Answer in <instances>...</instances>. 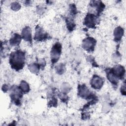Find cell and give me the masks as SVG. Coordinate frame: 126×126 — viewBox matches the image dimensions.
<instances>
[{
  "mask_svg": "<svg viewBox=\"0 0 126 126\" xmlns=\"http://www.w3.org/2000/svg\"><path fill=\"white\" fill-rule=\"evenodd\" d=\"M25 53L21 50L12 52L10 56L9 63L11 67L19 70L23 68L25 63Z\"/></svg>",
  "mask_w": 126,
  "mask_h": 126,
  "instance_id": "6da1fadb",
  "label": "cell"
},
{
  "mask_svg": "<svg viewBox=\"0 0 126 126\" xmlns=\"http://www.w3.org/2000/svg\"><path fill=\"white\" fill-rule=\"evenodd\" d=\"M23 95L22 91L20 87L17 86H13L11 89L10 96L13 101L16 105H18L20 102V99Z\"/></svg>",
  "mask_w": 126,
  "mask_h": 126,
  "instance_id": "7a4b0ae2",
  "label": "cell"
},
{
  "mask_svg": "<svg viewBox=\"0 0 126 126\" xmlns=\"http://www.w3.org/2000/svg\"><path fill=\"white\" fill-rule=\"evenodd\" d=\"M62 51V46L59 43H56L52 47L51 51V59L52 63H56L59 59Z\"/></svg>",
  "mask_w": 126,
  "mask_h": 126,
  "instance_id": "3957f363",
  "label": "cell"
},
{
  "mask_svg": "<svg viewBox=\"0 0 126 126\" xmlns=\"http://www.w3.org/2000/svg\"><path fill=\"white\" fill-rule=\"evenodd\" d=\"M98 18L92 14H88L84 20V24L89 28H94L98 23Z\"/></svg>",
  "mask_w": 126,
  "mask_h": 126,
  "instance_id": "277c9868",
  "label": "cell"
},
{
  "mask_svg": "<svg viewBox=\"0 0 126 126\" xmlns=\"http://www.w3.org/2000/svg\"><path fill=\"white\" fill-rule=\"evenodd\" d=\"M95 40L92 37H87L83 41L82 46L87 51H92L94 50L95 44Z\"/></svg>",
  "mask_w": 126,
  "mask_h": 126,
  "instance_id": "5b68a950",
  "label": "cell"
},
{
  "mask_svg": "<svg viewBox=\"0 0 126 126\" xmlns=\"http://www.w3.org/2000/svg\"><path fill=\"white\" fill-rule=\"evenodd\" d=\"M103 80L99 76L94 75L91 81V85L92 88L95 89H100L103 84Z\"/></svg>",
  "mask_w": 126,
  "mask_h": 126,
  "instance_id": "8992f818",
  "label": "cell"
},
{
  "mask_svg": "<svg viewBox=\"0 0 126 126\" xmlns=\"http://www.w3.org/2000/svg\"><path fill=\"white\" fill-rule=\"evenodd\" d=\"M111 70L118 79H122L123 78L125 73V70L123 66L120 65H116L113 68L111 69Z\"/></svg>",
  "mask_w": 126,
  "mask_h": 126,
  "instance_id": "52a82bcc",
  "label": "cell"
},
{
  "mask_svg": "<svg viewBox=\"0 0 126 126\" xmlns=\"http://www.w3.org/2000/svg\"><path fill=\"white\" fill-rule=\"evenodd\" d=\"M48 34L44 32L43 29L40 27L36 28V32L35 33L34 39L38 41H41L47 38Z\"/></svg>",
  "mask_w": 126,
  "mask_h": 126,
  "instance_id": "ba28073f",
  "label": "cell"
},
{
  "mask_svg": "<svg viewBox=\"0 0 126 126\" xmlns=\"http://www.w3.org/2000/svg\"><path fill=\"white\" fill-rule=\"evenodd\" d=\"M78 94L83 98H88L91 96V92L84 85L78 86Z\"/></svg>",
  "mask_w": 126,
  "mask_h": 126,
  "instance_id": "9c48e42d",
  "label": "cell"
},
{
  "mask_svg": "<svg viewBox=\"0 0 126 126\" xmlns=\"http://www.w3.org/2000/svg\"><path fill=\"white\" fill-rule=\"evenodd\" d=\"M22 36L25 40L29 42L32 41V32L30 27H26L24 28L22 32Z\"/></svg>",
  "mask_w": 126,
  "mask_h": 126,
  "instance_id": "30bf717a",
  "label": "cell"
},
{
  "mask_svg": "<svg viewBox=\"0 0 126 126\" xmlns=\"http://www.w3.org/2000/svg\"><path fill=\"white\" fill-rule=\"evenodd\" d=\"M124 34V30L123 29L120 27H117L114 32V39L115 41H118L122 38Z\"/></svg>",
  "mask_w": 126,
  "mask_h": 126,
  "instance_id": "8fae6325",
  "label": "cell"
},
{
  "mask_svg": "<svg viewBox=\"0 0 126 126\" xmlns=\"http://www.w3.org/2000/svg\"><path fill=\"white\" fill-rule=\"evenodd\" d=\"M106 71L107 73V77L109 81L114 85H117L118 83V79L114 75L111 70L110 69L109 70H107Z\"/></svg>",
  "mask_w": 126,
  "mask_h": 126,
  "instance_id": "7c38bea8",
  "label": "cell"
},
{
  "mask_svg": "<svg viewBox=\"0 0 126 126\" xmlns=\"http://www.w3.org/2000/svg\"><path fill=\"white\" fill-rule=\"evenodd\" d=\"M21 40V36L17 33H15L11 38L10 40V43L12 46H17L20 44Z\"/></svg>",
  "mask_w": 126,
  "mask_h": 126,
  "instance_id": "4fadbf2b",
  "label": "cell"
},
{
  "mask_svg": "<svg viewBox=\"0 0 126 126\" xmlns=\"http://www.w3.org/2000/svg\"><path fill=\"white\" fill-rule=\"evenodd\" d=\"M19 87L21 89V90L22 91V92H23L24 93H27V92H29V91L30 90V87H29V84L26 82H25L24 81H21Z\"/></svg>",
  "mask_w": 126,
  "mask_h": 126,
  "instance_id": "5bb4252c",
  "label": "cell"
},
{
  "mask_svg": "<svg viewBox=\"0 0 126 126\" xmlns=\"http://www.w3.org/2000/svg\"><path fill=\"white\" fill-rule=\"evenodd\" d=\"M29 68L32 72L33 73H37L38 72L40 67L37 64L32 63L29 65Z\"/></svg>",
  "mask_w": 126,
  "mask_h": 126,
  "instance_id": "9a60e30c",
  "label": "cell"
},
{
  "mask_svg": "<svg viewBox=\"0 0 126 126\" xmlns=\"http://www.w3.org/2000/svg\"><path fill=\"white\" fill-rule=\"evenodd\" d=\"M56 67V70L58 74H62L65 71V66L63 64H60Z\"/></svg>",
  "mask_w": 126,
  "mask_h": 126,
  "instance_id": "2e32d148",
  "label": "cell"
},
{
  "mask_svg": "<svg viewBox=\"0 0 126 126\" xmlns=\"http://www.w3.org/2000/svg\"><path fill=\"white\" fill-rule=\"evenodd\" d=\"M70 89V86L67 84V83H64L63 84L62 87H61V89L62 90V92L63 93H66L68 92L69 91Z\"/></svg>",
  "mask_w": 126,
  "mask_h": 126,
  "instance_id": "e0dca14e",
  "label": "cell"
},
{
  "mask_svg": "<svg viewBox=\"0 0 126 126\" xmlns=\"http://www.w3.org/2000/svg\"><path fill=\"white\" fill-rule=\"evenodd\" d=\"M20 5L19 3L17 2H13L11 4V8L14 10V11H17L20 8Z\"/></svg>",
  "mask_w": 126,
  "mask_h": 126,
  "instance_id": "ac0fdd59",
  "label": "cell"
},
{
  "mask_svg": "<svg viewBox=\"0 0 126 126\" xmlns=\"http://www.w3.org/2000/svg\"><path fill=\"white\" fill-rule=\"evenodd\" d=\"M59 97L61 99L63 100L64 101L65 100H66V98H67V96L66 95L64 94V93H61V94H59Z\"/></svg>",
  "mask_w": 126,
  "mask_h": 126,
  "instance_id": "d6986e66",
  "label": "cell"
},
{
  "mask_svg": "<svg viewBox=\"0 0 126 126\" xmlns=\"http://www.w3.org/2000/svg\"><path fill=\"white\" fill-rule=\"evenodd\" d=\"M121 92L123 95L126 94V89H125V84L123 85L121 87Z\"/></svg>",
  "mask_w": 126,
  "mask_h": 126,
  "instance_id": "ffe728a7",
  "label": "cell"
},
{
  "mask_svg": "<svg viewBox=\"0 0 126 126\" xmlns=\"http://www.w3.org/2000/svg\"><path fill=\"white\" fill-rule=\"evenodd\" d=\"M8 90V86H7L6 85H4L3 86V87H2V90H3V91L5 92V91H7Z\"/></svg>",
  "mask_w": 126,
  "mask_h": 126,
  "instance_id": "44dd1931",
  "label": "cell"
}]
</instances>
